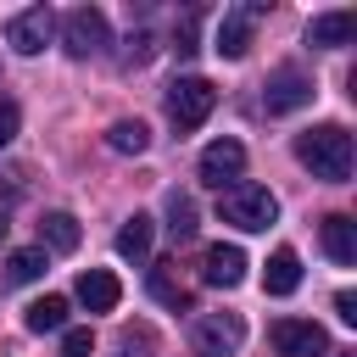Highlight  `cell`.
Listing matches in <instances>:
<instances>
[{
  "instance_id": "obj_1",
  "label": "cell",
  "mask_w": 357,
  "mask_h": 357,
  "mask_svg": "<svg viewBox=\"0 0 357 357\" xmlns=\"http://www.w3.org/2000/svg\"><path fill=\"white\" fill-rule=\"evenodd\" d=\"M296 156H301V167H312V178H324V184H346V178H351V134H346L340 123L307 128V134L296 139Z\"/></svg>"
},
{
  "instance_id": "obj_2",
  "label": "cell",
  "mask_w": 357,
  "mask_h": 357,
  "mask_svg": "<svg viewBox=\"0 0 357 357\" xmlns=\"http://www.w3.org/2000/svg\"><path fill=\"white\" fill-rule=\"evenodd\" d=\"M218 212H223V223H234V229H245V234H257V229H268L273 218H279V201H273V190H262V184H229L223 190V201H218Z\"/></svg>"
},
{
  "instance_id": "obj_3",
  "label": "cell",
  "mask_w": 357,
  "mask_h": 357,
  "mask_svg": "<svg viewBox=\"0 0 357 357\" xmlns=\"http://www.w3.org/2000/svg\"><path fill=\"white\" fill-rule=\"evenodd\" d=\"M212 106H218V89L206 84V78H173L167 84V123L178 128V134H195L206 117H212Z\"/></svg>"
},
{
  "instance_id": "obj_4",
  "label": "cell",
  "mask_w": 357,
  "mask_h": 357,
  "mask_svg": "<svg viewBox=\"0 0 357 357\" xmlns=\"http://www.w3.org/2000/svg\"><path fill=\"white\" fill-rule=\"evenodd\" d=\"M61 45H67V56H100L106 45H112V22H106V11L100 6H78V11H67L61 17Z\"/></svg>"
},
{
  "instance_id": "obj_5",
  "label": "cell",
  "mask_w": 357,
  "mask_h": 357,
  "mask_svg": "<svg viewBox=\"0 0 357 357\" xmlns=\"http://www.w3.org/2000/svg\"><path fill=\"white\" fill-rule=\"evenodd\" d=\"M268 340H273L279 357H329V335H324V324H312V318H279V324L268 329Z\"/></svg>"
},
{
  "instance_id": "obj_6",
  "label": "cell",
  "mask_w": 357,
  "mask_h": 357,
  "mask_svg": "<svg viewBox=\"0 0 357 357\" xmlns=\"http://www.w3.org/2000/svg\"><path fill=\"white\" fill-rule=\"evenodd\" d=\"M240 340H245L240 312H201V318H195V346H201V357H234Z\"/></svg>"
},
{
  "instance_id": "obj_7",
  "label": "cell",
  "mask_w": 357,
  "mask_h": 357,
  "mask_svg": "<svg viewBox=\"0 0 357 357\" xmlns=\"http://www.w3.org/2000/svg\"><path fill=\"white\" fill-rule=\"evenodd\" d=\"M50 33H56V11H50V6H28V11H17V17L6 22V45H11L17 56H39Z\"/></svg>"
},
{
  "instance_id": "obj_8",
  "label": "cell",
  "mask_w": 357,
  "mask_h": 357,
  "mask_svg": "<svg viewBox=\"0 0 357 357\" xmlns=\"http://www.w3.org/2000/svg\"><path fill=\"white\" fill-rule=\"evenodd\" d=\"M240 173H245V145L240 139H212L201 151V184L229 190V184H240Z\"/></svg>"
},
{
  "instance_id": "obj_9",
  "label": "cell",
  "mask_w": 357,
  "mask_h": 357,
  "mask_svg": "<svg viewBox=\"0 0 357 357\" xmlns=\"http://www.w3.org/2000/svg\"><path fill=\"white\" fill-rule=\"evenodd\" d=\"M262 17H268V6H262V0H251V6H234V11H223V22H218V56L240 61V56L251 50V22H262Z\"/></svg>"
},
{
  "instance_id": "obj_10",
  "label": "cell",
  "mask_w": 357,
  "mask_h": 357,
  "mask_svg": "<svg viewBox=\"0 0 357 357\" xmlns=\"http://www.w3.org/2000/svg\"><path fill=\"white\" fill-rule=\"evenodd\" d=\"M312 78H301L296 67H279L273 78H268V89H262V100H268V117H284V112H301V106H312Z\"/></svg>"
},
{
  "instance_id": "obj_11",
  "label": "cell",
  "mask_w": 357,
  "mask_h": 357,
  "mask_svg": "<svg viewBox=\"0 0 357 357\" xmlns=\"http://www.w3.org/2000/svg\"><path fill=\"white\" fill-rule=\"evenodd\" d=\"M201 279L218 284V290H234V284L245 279V251H240V245H206V257H201Z\"/></svg>"
},
{
  "instance_id": "obj_12",
  "label": "cell",
  "mask_w": 357,
  "mask_h": 357,
  "mask_svg": "<svg viewBox=\"0 0 357 357\" xmlns=\"http://www.w3.org/2000/svg\"><path fill=\"white\" fill-rule=\"evenodd\" d=\"M351 39H357V11H324L307 22V45H318V50H340Z\"/></svg>"
},
{
  "instance_id": "obj_13",
  "label": "cell",
  "mask_w": 357,
  "mask_h": 357,
  "mask_svg": "<svg viewBox=\"0 0 357 357\" xmlns=\"http://www.w3.org/2000/svg\"><path fill=\"white\" fill-rule=\"evenodd\" d=\"M117 296H123L117 273H106V268H84V273H78V301H84L89 312H112Z\"/></svg>"
},
{
  "instance_id": "obj_14",
  "label": "cell",
  "mask_w": 357,
  "mask_h": 357,
  "mask_svg": "<svg viewBox=\"0 0 357 357\" xmlns=\"http://www.w3.org/2000/svg\"><path fill=\"white\" fill-rule=\"evenodd\" d=\"M78 218L73 212H45L39 218V251L50 257V251H78Z\"/></svg>"
},
{
  "instance_id": "obj_15",
  "label": "cell",
  "mask_w": 357,
  "mask_h": 357,
  "mask_svg": "<svg viewBox=\"0 0 357 357\" xmlns=\"http://www.w3.org/2000/svg\"><path fill=\"white\" fill-rule=\"evenodd\" d=\"M324 251H329V262H340V268L357 262V223H351L346 212L324 218Z\"/></svg>"
},
{
  "instance_id": "obj_16",
  "label": "cell",
  "mask_w": 357,
  "mask_h": 357,
  "mask_svg": "<svg viewBox=\"0 0 357 357\" xmlns=\"http://www.w3.org/2000/svg\"><path fill=\"white\" fill-rule=\"evenodd\" d=\"M301 284V257L290 251V245H279L273 257H268V268H262V290L268 296H290Z\"/></svg>"
},
{
  "instance_id": "obj_17",
  "label": "cell",
  "mask_w": 357,
  "mask_h": 357,
  "mask_svg": "<svg viewBox=\"0 0 357 357\" xmlns=\"http://www.w3.org/2000/svg\"><path fill=\"white\" fill-rule=\"evenodd\" d=\"M22 324H28L33 335L67 329V296H39V301H28V307H22Z\"/></svg>"
},
{
  "instance_id": "obj_18",
  "label": "cell",
  "mask_w": 357,
  "mask_h": 357,
  "mask_svg": "<svg viewBox=\"0 0 357 357\" xmlns=\"http://www.w3.org/2000/svg\"><path fill=\"white\" fill-rule=\"evenodd\" d=\"M162 218H167V234H173V240H190V234L201 229V223H195V195H190V190H167Z\"/></svg>"
},
{
  "instance_id": "obj_19",
  "label": "cell",
  "mask_w": 357,
  "mask_h": 357,
  "mask_svg": "<svg viewBox=\"0 0 357 357\" xmlns=\"http://www.w3.org/2000/svg\"><path fill=\"white\" fill-rule=\"evenodd\" d=\"M151 234H156V223H151L145 212H134V218L117 229V257H128V262H145V257H151Z\"/></svg>"
},
{
  "instance_id": "obj_20",
  "label": "cell",
  "mask_w": 357,
  "mask_h": 357,
  "mask_svg": "<svg viewBox=\"0 0 357 357\" xmlns=\"http://www.w3.org/2000/svg\"><path fill=\"white\" fill-rule=\"evenodd\" d=\"M106 145H112L117 156H139V151L151 145V128H145L139 117H117V123L106 128Z\"/></svg>"
},
{
  "instance_id": "obj_21",
  "label": "cell",
  "mask_w": 357,
  "mask_h": 357,
  "mask_svg": "<svg viewBox=\"0 0 357 357\" xmlns=\"http://www.w3.org/2000/svg\"><path fill=\"white\" fill-rule=\"evenodd\" d=\"M39 273H45V251H39V245H22V251L6 257V279H11V284H33Z\"/></svg>"
},
{
  "instance_id": "obj_22",
  "label": "cell",
  "mask_w": 357,
  "mask_h": 357,
  "mask_svg": "<svg viewBox=\"0 0 357 357\" xmlns=\"http://www.w3.org/2000/svg\"><path fill=\"white\" fill-rule=\"evenodd\" d=\"M151 296H156L162 307H173V312H190V290H184L167 268H151Z\"/></svg>"
},
{
  "instance_id": "obj_23",
  "label": "cell",
  "mask_w": 357,
  "mask_h": 357,
  "mask_svg": "<svg viewBox=\"0 0 357 357\" xmlns=\"http://www.w3.org/2000/svg\"><path fill=\"white\" fill-rule=\"evenodd\" d=\"M17 128H22V106H17L11 95H0V145H11Z\"/></svg>"
},
{
  "instance_id": "obj_24",
  "label": "cell",
  "mask_w": 357,
  "mask_h": 357,
  "mask_svg": "<svg viewBox=\"0 0 357 357\" xmlns=\"http://www.w3.org/2000/svg\"><path fill=\"white\" fill-rule=\"evenodd\" d=\"M89 351H95V335L89 329H67L61 335V357H89Z\"/></svg>"
},
{
  "instance_id": "obj_25",
  "label": "cell",
  "mask_w": 357,
  "mask_h": 357,
  "mask_svg": "<svg viewBox=\"0 0 357 357\" xmlns=\"http://www.w3.org/2000/svg\"><path fill=\"white\" fill-rule=\"evenodd\" d=\"M151 61V33H128V50H123V67H139Z\"/></svg>"
},
{
  "instance_id": "obj_26",
  "label": "cell",
  "mask_w": 357,
  "mask_h": 357,
  "mask_svg": "<svg viewBox=\"0 0 357 357\" xmlns=\"http://www.w3.org/2000/svg\"><path fill=\"white\" fill-rule=\"evenodd\" d=\"M173 50H178V56H195V17H184V22H178V33H173Z\"/></svg>"
},
{
  "instance_id": "obj_27",
  "label": "cell",
  "mask_w": 357,
  "mask_h": 357,
  "mask_svg": "<svg viewBox=\"0 0 357 357\" xmlns=\"http://www.w3.org/2000/svg\"><path fill=\"white\" fill-rule=\"evenodd\" d=\"M335 312H340V324H357V296L340 290V296H335Z\"/></svg>"
},
{
  "instance_id": "obj_28",
  "label": "cell",
  "mask_w": 357,
  "mask_h": 357,
  "mask_svg": "<svg viewBox=\"0 0 357 357\" xmlns=\"http://www.w3.org/2000/svg\"><path fill=\"white\" fill-rule=\"evenodd\" d=\"M6 229H11V190L0 184V234H6Z\"/></svg>"
}]
</instances>
